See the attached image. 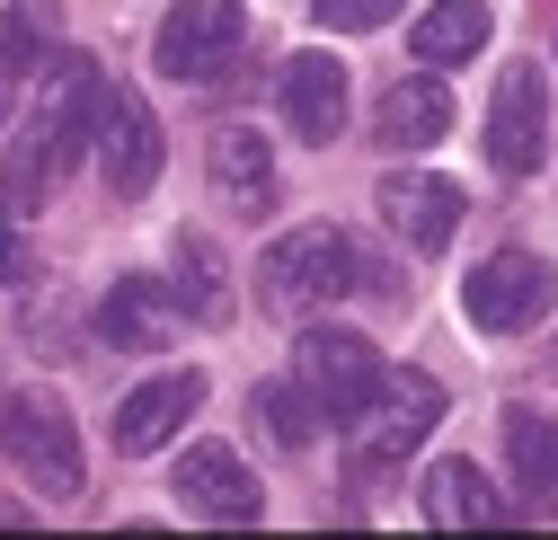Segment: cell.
I'll list each match as a JSON object with an SVG mask.
<instances>
[{"label":"cell","instance_id":"6da1fadb","mask_svg":"<svg viewBox=\"0 0 558 540\" xmlns=\"http://www.w3.org/2000/svg\"><path fill=\"white\" fill-rule=\"evenodd\" d=\"M257 284H266V310L311 319V310H328V302H345L364 284V257H355V240H345L337 222H302V231H284L266 248Z\"/></svg>","mask_w":558,"mask_h":540},{"label":"cell","instance_id":"7a4b0ae2","mask_svg":"<svg viewBox=\"0 0 558 540\" xmlns=\"http://www.w3.org/2000/svg\"><path fill=\"white\" fill-rule=\"evenodd\" d=\"M0 452L27 469V488L45 496H81V426L53 390H10L0 398Z\"/></svg>","mask_w":558,"mask_h":540},{"label":"cell","instance_id":"3957f363","mask_svg":"<svg viewBox=\"0 0 558 540\" xmlns=\"http://www.w3.org/2000/svg\"><path fill=\"white\" fill-rule=\"evenodd\" d=\"M435 426H444V381H435V372H390L381 398L345 426V452H355L364 479H381V469H399Z\"/></svg>","mask_w":558,"mask_h":540},{"label":"cell","instance_id":"277c9868","mask_svg":"<svg viewBox=\"0 0 558 540\" xmlns=\"http://www.w3.org/2000/svg\"><path fill=\"white\" fill-rule=\"evenodd\" d=\"M293 381L319 398V417H337V426H355L373 398H381V355H373V336H355V328H302V346H293Z\"/></svg>","mask_w":558,"mask_h":540},{"label":"cell","instance_id":"5b68a950","mask_svg":"<svg viewBox=\"0 0 558 540\" xmlns=\"http://www.w3.org/2000/svg\"><path fill=\"white\" fill-rule=\"evenodd\" d=\"M549 302H558V266L532 257V248L478 257V275L461 284V310H470V328H487V336H523V328H541Z\"/></svg>","mask_w":558,"mask_h":540},{"label":"cell","instance_id":"8992f818","mask_svg":"<svg viewBox=\"0 0 558 540\" xmlns=\"http://www.w3.org/2000/svg\"><path fill=\"white\" fill-rule=\"evenodd\" d=\"M240 45H248V19H240V0H178V10L160 19V72L169 81H186V89H204V81H222L231 62H240Z\"/></svg>","mask_w":558,"mask_h":540},{"label":"cell","instance_id":"52a82bcc","mask_svg":"<svg viewBox=\"0 0 558 540\" xmlns=\"http://www.w3.org/2000/svg\"><path fill=\"white\" fill-rule=\"evenodd\" d=\"M487 160H497V177H532L549 160V98H541L532 62H506V81H497V107H487Z\"/></svg>","mask_w":558,"mask_h":540},{"label":"cell","instance_id":"ba28073f","mask_svg":"<svg viewBox=\"0 0 558 540\" xmlns=\"http://www.w3.org/2000/svg\"><path fill=\"white\" fill-rule=\"evenodd\" d=\"M98 169H107V186L116 195H151V177H160V115L133 98V89H98Z\"/></svg>","mask_w":558,"mask_h":540},{"label":"cell","instance_id":"9c48e42d","mask_svg":"<svg viewBox=\"0 0 558 540\" xmlns=\"http://www.w3.org/2000/svg\"><path fill=\"white\" fill-rule=\"evenodd\" d=\"M178 505L204 514V523H257L266 514V488H257V469L231 443H195L178 461Z\"/></svg>","mask_w":558,"mask_h":540},{"label":"cell","instance_id":"30bf717a","mask_svg":"<svg viewBox=\"0 0 558 540\" xmlns=\"http://www.w3.org/2000/svg\"><path fill=\"white\" fill-rule=\"evenodd\" d=\"M381 222H390L416 257H435V248H452V231H461V186H452V177H426V169H390V177H381Z\"/></svg>","mask_w":558,"mask_h":540},{"label":"cell","instance_id":"8fae6325","mask_svg":"<svg viewBox=\"0 0 558 540\" xmlns=\"http://www.w3.org/2000/svg\"><path fill=\"white\" fill-rule=\"evenodd\" d=\"M195 408H204V372H160V381H143V390H124V398H116V452H124V461L160 452Z\"/></svg>","mask_w":558,"mask_h":540},{"label":"cell","instance_id":"7c38bea8","mask_svg":"<svg viewBox=\"0 0 558 540\" xmlns=\"http://www.w3.org/2000/svg\"><path fill=\"white\" fill-rule=\"evenodd\" d=\"M178 328H186V302H178V284H151V275H124L98 302V336L124 346V355H160Z\"/></svg>","mask_w":558,"mask_h":540},{"label":"cell","instance_id":"4fadbf2b","mask_svg":"<svg viewBox=\"0 0 558 540\" xmlns=\"http://www.w3.org/2000/svg\"><path fill=\"white\" fill-rule=\"evenodd\" d=\"M275 107H284V124L302 133V143H337V124H345V62L337 53H293L284 81H275Z\"/></svg>","mask_w":558,"mask_h":540},{"label":"cell","instance_id":"5bb4252c","mask_svg":"<svg viewBox=\"0 0 558 540\" xmlns=\"http://www.w3.org/2000/svg\"><path fill=\"white\" fill-rule=\"evenodd\" d=\"M514 505L487 488V469L478 461H435L426 469V523L435 531H487V523H506Z\"/></svg>","mask_w":558,"mask_h":540},{"label":"cell","instance_id":"9a60e30c","mask_svg":"<svg viewBox=\"0 0 558 540\" xmlns=\"http://www.w3.org/2000/svg\"><path fill=\"white\" fill-rule=\"evenodd\" d=\"M204 160H214L222 205H240V213H266V205H275V151H266V133H248V124H222Z\"/></svg>","mask_w":558,"mask_h":540},{"label":"cell","instance_id":"2e32d148","mask_svg":"<svg viewBox=\"0 0 558 540\" xmlns=\"http://www.w3.org/2000/svg\"><path fill=\"white\" fill-rule=\"evenodd\" d=\"M506 461H514L523 514H558V426L541 408H506Z\"/></svg>","mask_w":558,"mask_h":540},{"label":"cell","instance_id":"e0dca14e","mask_svg":"<svg viewBox=\"0 0 558 540\" xmlns=\"http://www.w3.org/2000/svg\"><path fill=\"white\" fill-rule=\"evenodd\" d=\"M444 133H452V89L435 72H416V81H399L381 98V143L390 151H426V143H444Z\"/></svg>","mask_w":558,"mask_h":540},{"label":"cell","instance_id":"ac0fdd59","mask_svg":"<svg viewBox=\"0 0 558 540\" xmlns=\"http://www.w3.org/2000/svg\"><path fill=\"white\" fill-rule=\"evenodd\" d=\"M487 0H435L426 19L408 27V45H416V62H426V72H444V62H470L478 45H487Z\"/></svg>","mask_w":558,"mask_h":540},{"label":"cell","instance_id":"d6986e66","mask_svg":"<svg viewBox=\"0 0 558 540\" xmlns=\"http://www.w3.org/2000/svg\"><path fill=\"white\" fill-rule=\"evenodd\" d=\"M62 36V0H10L0 10V72H36Z\"/></svg>","mask_w":558,"mask_h":540},{"label":"cell","instance_id":"ffe728a7","mask_svg":"<svg viewBox=\"0 0 558 540\" xmlns=\"http://www.w3.org/2000/svg\"><path fill=\"white\" fill-rule=\"evenodd\" d=\"M178 302H186V310H195L204 328H222V319H231V284H222V248H214V240H195V231L178 240Z\"/></svg>","mask_w":558,"mask_h":540},{"label":"cell","instance_id":"44dd1931","mask_svg":"<svg viewBox=\"0 0 558 540\" xmlns=\"http://www.w3.org/2000/svg\"><path fill=\"white\" fill-rule=\"evenodd\" d=\"M248 408H257V426L284 443V452H302V443L319 434V398H311L302 381H257V398H248Z\"/></svg>","mask_w":558,"mask_h":540},{"label":"cell","instance_id":"7402d4cb","mask_svg":"<svg viewBox=\"0 0 558 540\" xmlns=\"http://www.w3.org/2000/svg\"><path fill=\"white\" fill-rule=\"evenodd\" d=\"M311 19L328 36H364V27H390L399 19V0H311Z\"/></svg>","mask_w":558,"mask_h":540},{"label":"cell","instance_id":"603a6c76","mask_svg":"<svg viewBox=\"0 0 558 540\" xmlns=\"http://www.w3.org/2000/svg\"><path fill=\"white\" fill-rule=\"evenodd\" d=\"M27 275V240H19V222L0 213V284H19Z\"/></svg>","mask_w":558,"mask_h":540},{"label":"cell","instance_id":"cb8c5ba5","mask_svg":"<svg viewBox=\"0 0 558 540\" xmlns=\"http://www.w3.org/2000/svg\"><path fill=\"white\" fill-rule=\"evenodd\" d=\"M0 124H10V72H0Z\"/></svg>","mask_w":558,"mask_h":540}]
</instances>
